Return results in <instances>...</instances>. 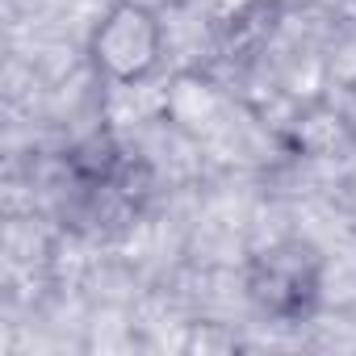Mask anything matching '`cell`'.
<instances>
[{"label":"cell","mask_w":356,"mask_h":356,"mask_svg":"<svg viewBox=\"0 0 356 356\" xmlns=\"http://www.w3.org/2000/svg\"><path fill=\"white\" fill-rule=\"evenodd\" d=\"M248 302L277 327H302L318 314L327 289V256L302 239L281 235L248 256L243 273Z\"/></svg>","instance_id":"6da1fadb"},{"label":"cell","mask_w":356,"mask_h":356,"mask_svg":"<svg viewBox=\"0 0 356 356\" xmlns=\"http://www.w3.org/2000/svg\"><path fill=\"white\" fill-rule=\"evenodd\" d=\"M163 51H168V30L159 13L143 0H113L92 22L88 42H84L92 76L113 88L147 84L159 72Z\"/></svg>","instance_id":"7a4b0ae2"}]
</instances>
